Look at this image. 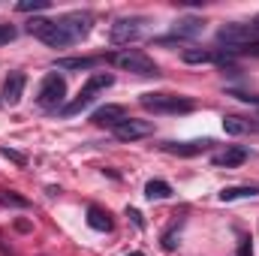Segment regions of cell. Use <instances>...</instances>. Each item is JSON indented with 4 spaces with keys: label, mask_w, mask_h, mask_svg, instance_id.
Masks as SVG:
<instances>
[{
    "label": "cell",
    "mask_w": 259,
    "mask_h": 256,
    "mask_svg": "<svg viewBox=\"0 0 259 256\" xmlns=\"http://www.w3.org/2000/svg\"><path fill=\"white\" fill-rule=\"evenodd\" d=\"M247 154H250L247 148H238V145H235V148H226L223 154H214L211 163L220 166V169H232V166H241V163L247 160Z\"/></svg>",
    "instance_id": "obj_14"
},
{
    "label": "cell",
    "mask_w": 259,
    "mask_h": 256,
    "mask_svg": "<svg viewBox=\"0 0 259 256\" xmlns=\"http://www.w3.org/2000/svg\"><path fill=\"white\" fill-rule=\"evenodd\" d=\"M250 253H253V244H250V241H244V244L238 247V256H250Z\"/></svg>",
    "instance_id": "obj_26"
},
{
    "label": "cell",
    "mask_w": 259,
    "mask_h": 256,
    "mask_svg": "<svg viewBox=\"0 0 259 256\" xmlns=\"http://www.w3.org/2000/svg\"><path fill=\"white\" fill-rule=\"evenodd\" d=\"M0 154H3L6 160H12L15 166H27V157H24L21 151H12V148H0Z\"/></svg>",
    "instance_id": "obj_23"
},
{
    "label": "cell",
    "mask_w": 259,
    "mask_h": 256,
    "mask_svg": "<svg viewBox=\"0 0 259 256\" xmlns=\"http://www.w3.org/2000/svg\"><path fill=\"white\" fill-rule=\"evenodd\" d=\"M151 30V18L148 15H130V18H118L109 30V39L115 46H130V42H139L142 36H148Z\"/></svg>",
    "instance_id": "obj_2"
},
{
    "label": "cell",
    "mask_w": 259,
    "mask_h": 256,
    "mask_svg": "<svg viewBox=\"0 0 259 256\" xmlns=\"http://www.w3.org/2000/svg\"><path fill=\"white\" fill-rule=\"evenodd\" d=\"M88 226L97 229V232H109V229H112V217H109V211H103L100 205H91V208H88Z\"/></svg>",
    "instance_id": "obj_15"
},
{
    "label": "cell",
    "mask_w": 259,
    "mask_h": 256,
    "mask_svg": "<svg viewBox=\"0 0 259 256\" xmlns=\"http://www.w3.org/2000/svg\"><path fill=\"white\" fill-rule=\"evenodd\" d=\"M211 148H214L211 139H199V142H163V151L175 154V157H196V154H205Z\"/></svg>",
    "instance_id": "obj_9"
},
{
    "label": "cell",
    "mask_w": 259,
    "mask_h": 256,
    "mask_svg": "<svg viewBox=\"0 0 259 256\" xmlns=\"http://www.w3.org/2000/svg\"><path fill=\"white\" fill-rule=\"evenodd\" d=\"M145 196H148L151 202H154V199H169V196H172V187H169V181L154 178V181L145 184Z\"/></svg>",
    "instance_id": "obj_17"
},
{
    "label": "cell",
    "mask_w": 259,
    "mask_h": 256,
    "mask_svg": "<svg viewBox=\"0 0 259 256\" xmlns=\"http://www.w3.org/2000/svg\"><path fill=\"white\" fill-rule=\"evenodd\" d=\"M0 205H12V208H30V202L24 196H15V193H0Z\"/></svg>",
    "instance_id": "obj_21"
},
{
    "label": "cell",
    "mask_w": 259,
    "mask_h": 256,
    "mask_svg": "<svg viewBox=\"0 0 259 256\" xmlns=\"http://www.w3.org/2000/svg\"><path fill=\"white\" fill-rule=\"evenodd\" d=\"M247 196H259V187H223L220 190V199L223 202H232V199H247Z\"/></svg>",
    "instance_id": "obj_18"
},
{
    "label": "cell",
    "mask_w": 259,
    "mask_h": 256,
    "mask_svg": "<svg viewBox=\"0 0 259 256\" xmlns=\"http://www.w3.org/2000/svg\"><path fill=\"white\" fill-rule=\"evenodd\" d=\"M36 36H39L49 49H66V46H72V39L66 36V30L58 24V21H49V24H46Z\"/></svg>",
    "instance_id": "obj_11"
},
{
    "label": "cell",
    "mask_w": 259,
    "mask_h": 256,
    "mask_svg": "<svg viewBox=\"0 0 259 256\" xmlns=\"http://www.w3.org/2000/svg\"><path fill=\"white\" fill-rule=\"evenodd\" d=\"M112 84H115V75H112V72H91V78L84 81V88L78 91V97H75L72 103H66L64 109H61V115H64V118L78 115L81 109H88V106L97 100L100 91H106V88H112Z\"/></svg>",
    "instance_id": "obj_1"
},
{
    "label": "cell",
    "mask_w": 259,
    "mask_h": 256,
    "mask_svg": "<svg viewBox=\"0 0 259 256\" xmlns=\"http://www.w3.org/2000/svg\"><path fill=\"white\" fill-rule=\"evenodd\" d=\"M97 64V58H61L55 61V69H94Z\"/></svg>",
    "instance_id": "obj_16"
},
{
    "label": "cell",
    "mask_w": 259,
    "mask_h": 256,
    "mask_svg": "<svg viewBox=\"0 0 259 256\" xmlns=\"http://www.w3.org/2000/svg\"><path fill=\"white\" fill-rule=\"evenodd\" d=\"M154 133V121H139V118H127L124 124L115 127V139L121 142H136V139H145Z\"/></svg>",
    "instance_id": "obj_8"
},
{
    "label": "cell",
    "mask_w": 259,
    "mask_h": 256,
    "mask_svg": "<svg viewBox=\"0 0 259 256\" xmlns=\"http://www.w3.org/2000/svg\"><path fill=\"white\" fill-rule=\"evenodd\" d=\"M127 256H142V253H127Z\"/></svg>",
    "instance_id": "obj_27"
},
{
    "label": "cell",
    "mask_w": 259,
    "mask_h": 256,
    "mask_svg": "<svg viewBox=\"0 0 259 256\" xmlns=\"http://www.w3.org/2000/svg\"><path fill=\"white\" fill-rule=\"evenodd\" d=\"M15 36H18L15 24H6V21H0V46H9Z\"/></svg>",
    "instance_id": "obj_22"
},
{
    "label": "cell",
    "mask_w": 259,
    "mask_h": 256,
    "mask_svg": "<svg viewBox=\"0 0 259 256\" xmlns=\"http://www.w3.org/2000/svg\"><path fill=\"white\" fill-rule=\"evenodd\" d=\"M49 6H52L49 0H21L15 9H18V12H42V9H49Z\"/></svg>",
    "instance_id": "obj_20"
},
{
    "label": "cell",
    "mask_w": 259,
    "mask_h": 256,
    "mask_svg": "<svg viewBox=\"0 0 259 256\" xmlns=\"http://www.w3.org/2000/svg\"><path fill=\"white\" fill-rule=\"evenodd\" d=\"M46 24H49V18H30V21H27V33H33V36H36Z\"/></svg>",
    "instance_id": "obj_24"
},
{
    "label": "cell",
    "mask_w": 259,
    "mask_h": 256,
    "mask_svg": "<svg viewBox=\"0 0 259 256\" xmlns=\"http://www.w3.org/2000/svg\"><path fill=\"white\" fill-rule=\"evenodd\" d=\"M24 84H27V75L24 72H9L6 81H3V100L9 106H15L21 100V94H24Z\"/></svg>",
    "instance_id": "obj_13"
},
{
    "label": "cell",
    "mask_w": 259,
    "mask_h": 256,
    "mask_svg": "<svg viewBox=\"0 0 259 256\" xmlns=\"http://www.w3.org/2000/svg\"><path fill=\"white\" fill-rule=\"evenodd\" d=\"M127 214H130V217H133V223H136V226H139V229H142V226H145V220H142V214H139V211H136V208H130Z\"/></svg>",
    "instance_id": "obj_25"
},
{
    "label": "cell",
    "mask_w": 259,
    "mask_h": 256,
    "mask_svg": "<svg viewBox=\"0 0 259 256\" xmlns=\"http://www.w3.org/2000/svg\"><path fill=\"white\" fill-rule=\"evenodd\" d=\"M109 61L118 66V69H127V72H136V75H160L157 64H154L145 52H139V49H124V52H115Z\"/></svg>",
    "instance_id": "obj_4"
},
{
    "label": "cell",
    "mask_w": 259,
    "mask_h": 256,
    "mask_svg": "<svg viewBox=\"0 0 259 256\" xmlns=\"http://www.w3.org/2000/svg\"><path fill=\"white\" fill-rule=\"evenodd\" d=\"M91 121H94L97 127L115 130L118 124L127 121V109H124V106H103V109H97V112L91 115Z\"/></svg>",
    "instance_id": "obj_10"
},
{
    "label": "cell",
    "mask_w": 259,
    "mask_h": 256,
    "mask_svg": "<svg viewBox=\"0 0 259 256\" xmlns=\"http://www.w3.org/2000/svg\"><path fill=\"white\" fill-rule=\"evenodd\" d=\"M64 97H66V81L58 72H49L39 84V94H36V103L42 109H64Z\"/></svg>",
    "instance_id": "obj_5"
},
{
    "label": "cell",
    "mask_w": 259,
    "mask_h": 256,
    "mask_svg": "<svg viewBox=\"0 0 259 256\" xmlns=\"http://www.w3.org/2000/svg\"><path fill=\"white\" fill-rule=\"evenodd\" d=\"M223 130H226L229 136H241V133L250 130V124H244L241 118H223Z\"/></svg>",
    "instance_id": "obj_19"
},
{
    "label": "cell",
    "mask_w": 259,
    "mask_h": 256,
    "mask_svg": "<svg viewBox=\"0 0 259 256\" xmlns=\"http://www.w3.org/2000/svg\"><path fill=\"white\" fill-rule=\"evenodd\" d=\"M58 24L66 30V36L72 39V42H78L81 36H88L91 33V24H94V18L88 15V12H66L58 18Z\"/></svg>",
    "instance_id": "obj_7"
},
{
    "label": "cell",
    "mask_w": 259,
    "mask_h": 256,
    "mask_svg": "<svg viewBox=\"0 0 259 256\" xmlns=\"http://www.w3.org/2000/svg\"><path fill=\"white\" fill-rule=\"evenodd\" d=\"M205 30V21L202 18H196V15H184V18H178L175 24H172V33L169 36H163V39H157L160 46H169V42H181V39H193Z\"/></svg>",
    "instance_id": "obj_6"
},
{
    "label": "cell",
    "mask_w": 259,
    "mask_h": 256,
    "mask_svg": "<svg viewBox=\"0 0 259 256\" xmlns=\"http://www.w3.org/2000/svg\"><path fill=\"white\" fill-rule=\"evenodd\" d=\"M142 106L154 115H187L193 112V100L187 97H178V94H145L142 97Z\"/></svg>",
    "instance_id": "obj_3"
},
{
    "label": "cell",
    "mask_w": 259,
    "mask_h": 256,
    "mask_svg": "<svg viewBox=\"0 0 259 256\" xmlns=\"http://www.w3.org/2000/svg\"><path fill=\"white\" fill-rule=\"evenodd\" d=\"M181 61L184 64H226L229 58L223 52H211V49H184Z\"/></svg>",
    "instance_id": "obj_12"
}]
</instances>
